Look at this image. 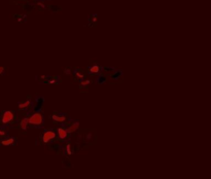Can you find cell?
Listing matches in <instances>:
<instances>
[{
  "instance_id": "6da1fadb",
  "label": "cell",
  "mask_w": 211,
  "mask_h": 179,
  "mask_svg": "<svg viewBox=\"0 0 211 179\" xmlns=\"http://www.w3.org/2000/svg\"><path fill=\"white\" fill-rule=\"evenodd\" d=\"M20 119L18 116L17 111L6 109L2 110L0 113V124L2 128H14L18 126Z\"/></svg>"
},
{
  "instance_id": "7a4b0ae2",
  "label": "cell",
  "mask_w": 211,
  "mask_h": 179,
  "mask_svg": "<svg viewBox=\"0 0 211 179\" xmlns=\"http://www.w3.org/2000/svg\"><path fill=\"white\" fill-rule=\"evenodd\" d=\"M28 125L33 129H40L44 127V114L42 111L33 112L28 119Z\"/></svg>"
},
{
  "instance_id": "3957f363",
  "label": "cell",
  "mask_w": 211,
  "mask_h": 179,
  "mask_svg": "<svg viewBox=\"0 0 211 179\" xmlns=\"http://www.w3.org/2000/svg\"><path fill=\"white\" fill-rule=\"evenodd\" d=\"M50 119H53V122H56V124L58 125H64L66 124L67 122L70 121L69 119V116H68V113H66V112H63V111H60V110H56L52 113V116H50Z\"/></svg>"
},
{
  "instance_id": "277c9868",
  "label": "cell",
  "mask_w": 211,
  "mask_h": 179,
  "mask_svg": "<svg viewBox=\"0 0 211 179\" xmlns=\"http://www.w3.org/2000/svg\"><path fill=\"white\" fill-rule=\"evenodd\" d=\"M87 72L90 76H96L103 73V66H101L95 60H90V64L87 67Z\"/></svg>"
},
{
  "instance_id": "5b68a950",
  "label": "cell",
  "mask_w": 211,
  "mask_h": 179,
  "mask_svg": "<svg viewBox=\"0 0 211 179\" xmlns=\"http://www.w3.org/2000/svg\"><path fill=\"white\" fill-rule=\"evenodd\" d=\"M41 142L44 143V144H49V143H50L52 141H54V140L57 138V134H56V130L54 129H45L44 132H42L41 134Z\"/></svg>"
},
{
  "instance_id": "8992f818",
  "label": "cell",
  "mask_w": 211,
  "mask_h": 179,
  "mask_svg": "<svg viewBox=\"0 0 211 179\" xmlns=\"http://www.w3.org/2000/svg\"><path fill=\"white\" fill-rule=\"evenodd\" d=\"M44 97L41 95H36L34 101H33V103H32L31 109L34 112L41 111L42 107H44Z\"/></svg>"
},
{
  "instance_id": "52a82bcc",
  "label": "cell",
  "mask_w": 211,
  "mask_h": 179,
  "mask_svg": "<svg viewBox=\"0 0 211 179\" xmlns=\"http://www.w3.org/2000/svg\"><path fill=\"white\" fill-rule=\"evenodd\" d=\"M25 116L23 117V119H21L19 121V122H18V128H19V130L21 131V133H23V134H25V133L27 132L28 130V127H29V125H28V119H29V114H30V111H25Z\"/></svg>"
},
{
  "instance_id": "ba28073f",
  "label": "cell",
  "mask_w": 211,
  "mask_h": 179,
  "mask_svg": "<svg viewBox=\"0 0 211 179\" xmlns=\"http://www.w3.org/2000/svg\"><path fill=\"white\" fill-rule=\"evenodd\" d=\"M32 99H31V96L28 95L27 96V99H25L24 101H21L18 103V108L19 110H22V111H29V109L32 107Z\"/></svg>"
},
{
  "instance_id": "9c48e42d",
  "label": "cell",
  "mask_w": 211,
  "mask_h": 179,
  "mask_svg": "<svg viewBox=\"0 0 211 179\" xmlns=\"http://www.w3.org/2000/svg\"><path fill=\"white\" fill-rule=\"evenodd\" d=\"M64 127L66 128V130H67L68 134H73V133H75L78 130V128H80V122L70 119L69 122H67L64 125Z\"/></svg>"
},
{
  "instance_id": "30bf717a",
  "label": "cell",
  "mask_w": 211,
  "mask_h": 179,
  "mask_svg": "<svg viewBox=\"0 0 211 179\" xmlns=\"http://www.w3.org/2000/svg\"><path fill=\"white\" fill-rule=\"evenodd\" d=\"M56 134H57V137L63 142L66 141L68 139V137H69V134H68L67 130H66V128L64 126H61L58 128L57 131H56Z\"/></svg>"
},
{
  "instance_id": "8fae6325",
  "label": "cell",
  "mask_w": 211,
  "mask_h": 179,
  "mask_svg": "<svg viewBox=\"0 0 211 179\" xmlns=\"http://www.w3.org/2000/svg\"><path fill=\"white\" fill-rule=\"evenodd\" d=\"M72 75H73L74 81H80V80H83V78H86V72H85V70L81 68H75L72 72Z\"/></svg>"
},
{
  "instance_id": "7c38bea8",
  "label": "cell",
  "mask_w": 211,
  "mask_h": 179,
  "mask_svg": "<svg viewBox=\"0 0 211 179\" xmlns=\"http://www.w3.org/2000/svg\"><path fill=\"white\" fill-rule=\"evenodd\" d=\"M17 143H18L17 137H5L0 140V144L2 146H12V145H16Z\"/></svg>"
},
{
  "instance_id": "4fadbf2b",
  "label": "cell",
  "mask_w": 211,
  "mask_h": 179,
  "mask_svg": "<svg viewBox=\"0 0 211 179\" xmlns=\"http://www.w3.org/2000/svg\"><path fill=\"white\" fill-rule=\"evenodd\" d=\"M123 76H124V71L122 70V69H115V71L109 75V78H110L111 81H113V83H118V81L121 80Z\"/></svg>"
},
{
  "instance_id": "5bb4252c",
  "label": "cell",
  "mask_w": 211,
  "mask_h": 179,
  "mask_svg": "<svg viewBox=\"0 0 211 179\" xmlns=\"http://www.w3.org/2000/svg\"><path fill=\"white\" fill-rule=\"evenodd\" d=\"M61 83V77L59 75L56 76H49L47 75V78H45L44 81H42L41 84H59Z\"/></svg>"
},
{
  "instance_id": "9a60e30c",
  "label": "cell",
  "mask_w": 211,
  "mask_h": 179,
  "mask_svg": "<svg viewBox=\"0 0 211 179\" xmlns=\"http://www.w3.org/2000/svg\"><path fill=\"white\" fill-rule=\"evenodd\" d=\"M108 80V76L104 73H101L99 75H96L95 78H94V83L96 84H104L106 83Z\"/></svg>"
},
{
  "instance_id": "2e32d148",
  "label": "cell",
  "mask_w": 211,
  "mask_h": 179,
  "mask_svg": "<svg viewBox=\"0 0 211 179\" xmlns=\"http://www.w3.org/2000/svg\"><path fill=\"white\" fill-rule=\"evenodd\" d=\"M34 5H35V7H37L38 11H47V5L45 4V1H44V0H35Z\"/></svg>"
},
{
  "instance_id": "e0dca14e",
  "label": "cell",
  "mask_w": 211,
  "mask_h": 179,
  "mask_svg": "<svg viewBox=\"0 0 211 179\" xmlns=\"http://www.w3.org/2000/svg\"><path fill=\"white\" fill-rule=\"evenodd\" d=\"M91 83H92V80H91V79L83 78V80L80 81V84H78V86H80V90H81V91H88L89 86L91 84Z\"/></svg>"
},
{
  "instance_id": "ac0fdd59",
  "label": "cell",
  "mask_w": 211,
  "mask_h": 179,
  "mask_svg": "<svg viewBox=\"0 0 211 179\" xmlns=\"http://www.w3.org/2000/svg\"><path fill=\"white\" fill-rule=\"evenodd\" d=\"M97 20H98V15L97 14H91L89 17V27L93 28L97 26Z\"/></svg>"
},
{
  "instance_id": "d6986e66",
  "label": "cell",
  "mask_w": 211,
  "mask_h": 179,
  "mask_svg": "<svg viewBox=\"0 0 211 179\" xmlns=\"http://www.w3.org/2000/svg\"><path fill=\"white\" fill-rule=\"evenodd\" d=\"M20 5L22 6L23 9H25L27 11H32L33 8H35L34 3H30V1H24L22 3H20Z\"/></svg>"
},
{
  "instance_id": "ffe728a7",
  "label": "cell",
  "mask_w": 211,
  "mask_h": 179,
  "mask_svg": "<svg viewBox=\"0 0 211 179\" xmlns=\"http://www.w3.org/2000/svg\"><path fill=\"white\" fill-rule=\"evenodd\" d=\"M14 18L17 20L19 23H23V24H25V23L27 22V15L26 14H15L14 15Z\"/></svg>"
},
{
  "instance_id": "44dd1931",
  "label": "cell",
  "mask_w": 211,
  "mask_h": 179,
  "mask_svg": "<svg viewBox=\"0 0 211 179\" xmlns=\"http://www.w3.org/2000/svg\"><path fill=\"white\" fill-rule=\"evenodd\" d=\"M114 71H115V68L112 67V66H111V67H103V73H105L107 76L110 75Z\"/></svg>"
},
{
  "instance_id": "7402d4cb",
  "label": "cell",
  "mask_w": 211,
  "mask_h": 179,
  "mask_svg": "<svg viewBox=\"0 0 211 179\" xmlns=\"http://www.w3.org/2000/svg\"><path fill=\"white\" fill-rule=\"evenodd\" d=\"M47 11H50L52 12H57L61 11V7L58 5H47Z\"/></svg>"
},
{
  "instance_id": "603a6c76",
  "label": "cell",
  "mask_w": 211,
  "mask_h": 179,
  "mask_svg": "<svg viewBox=\"0 0 211 179\" xmlns=\"http://www.w3.org/2000/svg\"><path fill=\"white\" fill-rule=\"evenodd\" d=\"M65 151L66 153H67L68 155H71L73 153V149H72V146H71V144L69 142L66 144V146H65Z\"/></svg>"
},
{
  "instance_id": "cb8c5ba5",
  "label": "cell",
  "mask_w": 211,
  "mask_h": 179,
  "mask_svg": "<svg viewBox=\"0 0 211 179\" xmlns=\"http://www.w3.org/2000/svg\"><path fill=\"white\" fill-rule=\"evenodd\" d=\"M8 135V132H7L6 128H0V138H5Z\"/></svg>"
},
{
  "instance_id": "d4e9b609",
  "label": "cell",
  "mask_w": 211,
  "mask_h": 179,
  "mask_svg": "<svg viewBox=\"0 0 211 179\" xmlns=\"http://www.w3.org/2000/svg\"><path fill=\"white\" fill-rule=\"evenodd\" d=\"M63 72H64L65 74H67V75H70V74H72L73 70L70 66H67V67H65L64 69H63Z\"/></svg>"
},
{
  "instance_id": "484cf974",
  "label": "cell",
  "mask_w": 211,
  "mask_h": 179,
  "mask_svg": "<svg viewBox=\"0 0 211 179\" xmlns=\"http://www.w3.org/2000/svg\"><path fill=\"white\" fill-rule=\"evenodd\" d=\"M93 138H94V133L88 132L87 135H86V139H87V140H92Z\"/></svg>"
},
{
  "instance_id": "4316f807",
  "label": "cell",
  "mask_w": 211,
  "mask_h": 179,
  "mask_svg": "<svg viewBox=\"0 0 211 179\" xmlns=\"http://www.w3.org/2000/svg\"><path fill=\"white\" fill-rule=\"evenodd\" d=\"M0 75H6V68L0 66Z\"/></svg>"
},
{
  "instance_id": "83f0119b",
  "label": "cell",
  "mask_w": 211,
  "mask_h": 179,
  "mask_svg": "<svg viewBox=\"0 0 211 179\" xmlns=\"http://www.w3.org/2000/svg\"><path fill=\"white\" fill-rule=\"evenodd\" d=\"M44 1H52V0H44Z\"/></svg>"
},
{
  "instance_id": "f1b7e54d",
  "label": "cell",
  "mask_w": 211,
  "mask_h": 179,
  "mask_svg": "<svg viewBox=\"0 0 211 179\" xmlns=\"http://www.w3.org/2000/svg\"><path fill=\"white\" fill-rule=\"evenodd\" d=\"M24 1H27V0H24Z\"/></svg>"
},
{
  "instance_id": "f546056e",
  "label": "cell",
  "mask_w": 211,
  "mask_h": 179,
  "mask_svg": "<svg viewBox=\"0 0 211 179\" xmlns=\"http://www.w3.org/2000/svg\"><path fill=\"white\" fill-rule=\"evenodd\" d=\"M34 1H35V0H34Z\"/></svg>"
}]
</instances>
